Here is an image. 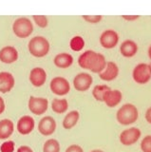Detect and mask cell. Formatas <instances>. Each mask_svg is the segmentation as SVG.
<instances>
[{
    "mask_svg": "<svg viewBox=\"0 0 151 152\" xmlns=\"http://www.w3.org/2000/svg\"><path fill=\"white\" fill-rule=\"evenodd\" d=\"M139 116L138 109L132 104H125L124 106L121 107L119 110L117 111L116 118L117 121L121 125H130L137 121Z\"/></svg>",
    "mask_w": 151,
    "mask_h": 152,
    "instance_id": "obj_1",
    "label": "cell"
},
{
    "mask_svg": "<svg viewBox=\"0 0 151 152\" xmlns=\"http://www.w3.org/2000/svg\"><path fill=\"white\" fill-rule=\"evenodd\" d=\"M29 50L35 57H43L50 50V43L44 36H34L29 42Z\"/></svg>",
    "mask_w": 151,
    "mask_h": 152,
    "instance_id": "obj_2",
    "label": "cell"
},
{
    "mask_svg": "<svg viewBox=\"0 0 151 152\" xmlns=\"http://www.w3.org/2000/svg\"><path fill=\"white\" fill-rule=\"evenodd\" d=\"M12 31L15 34L20 38H26L31 34L34 31V25L27 17H19L13 22Z\"/></svg>",
    "mask_w": 151,
    "mask_h": 152,
    "instance_id": "obj_3",
    "label": "cell"
},
{
    "mask_svg": "<svg viewBox=\"0 0 151 152\" xmlns=\"http://www.w3.org/2000/svg\"><path fill=\"white\" fill-rule=\"evenodd\" d=\"M132 76L136 83L144 85L151 79V66L148 64L141 63L137 65L132 72Z\"/></svg>",
    "mask_w": 151,
    "mask_h": 152,
    "instance_id": "obj_4",
    "label": "cell"
},
{
    "mask_svg": "<svg viewBox=\"0 0 151 152\" xmlns=\"http://www.w3.org/2000/svg\"><path fill=\"white\" fill-rule=\"evenodd\" d=\"M50 89L56 95H66L69 93L70 86L66 78L57 76L50 81Z\"/></svg>",
    "mask_w": 151,
    "mask_h": 152,
    "instance_id": "obj_5",
    "label": "cell"
},
{
    "mask_svg": "<svg viewBox=\"0 0 151 152\" xmlns=\"http://www.w3.org/2000/svg\"><path fill=\"white\" fill-rule=\"evenodd\" d=\"M49 106V102L46 98L43 97H34L31 96L29 100V108L30 110L36 114V115H41L47 111Z\"/></svg>",
    "mask_w": 151,
    "mask_h": 152,
    "instance_id": "obj_6",
    "label": "cell"
},
{
    "mask_svg": "<svg viewBox=\"0 0 151 152\" xmlns=\"http://www.w3.org/2000/svg\"><path fill=\"white\" fill-rule=\"evenodd\" d=\"M92 84V77L90 74L81 72L77 74L73 79V86L78 91H86Z\"/></svg>",
    "mask_w": 151,
    "mask_h": 152,
    "instance_id": "obj_7",
    "label": "cell"
},
{
    "mask_svg": "<svg viewBox=\"0 0 151 152\" xmlns=\"http://www.w3.org/2000/svg\"><path fill=\"white\" fill-rule=\"evenodd\" d=\"M141 137V130L137 127H130L124 130L120 135V141L125 145H131L139 140Z\"/></svg>",
    "mask_w": 151,
    "mask_h": 152,
    "instance_id": "obj_8",
    "label": "cell"
},
{
    "mask_svg": "<svg viewBox=\"0 0 151 152\" xmlns=\"http://www.w3.org/2000/svg\"><path fill=\"white\" fill-rule=\"evenodd\" d=\"M119 41V35L113 30H107L100 36V44L106 49H113Z\"/></svg>",
    "mask_w": 151,
    "mask_h": 152,
    "instance_id": "obj_9",
    "label": "cell"
},
{
    "mask_svg": "<svg viewBox=\"0 0 151 152\" xmlns=\"http://www.w3.org/2000/svg\"><path fill=\"white\" fill-rule=\"evenodd\" d=\"M97 57H98L97 52L93 50H87L80 55V57L78 58V64L81 68L85 69L91 70L97 60Z\"/></svg>",
    "mask_w": 151,
    "mask_h": 152,
    "instance_id": "obj_10",
    "label": "cell"
},
{
    "mask_svg": "<svg viewBox=\"0 0 151 152\" xmlns=\"http://www.w3.org/2000/svg\"><path fill=\"white\" fill-rule=\"evenodd\" d=\"M56 129V122L55 120L50 116H46L42 118L39 125H38V130L41 134L45 136L51 135Z\"/></svg>",
    "mask_w": 151,
    "mask_h": 152,
    "instance_id": "obj_11",
    "label": "cell"
},
{
    "mask_svg": "<svg viewBox=\"0 0 151 152\" xmlns=\"http://www.w3.org/2000/svg\"><path fill=\"white\" fill-rule=\"evenodd\" d=\"M34 128V120L31 116L25 115L21 117L17 122V130L23 135L31 133Z\"/></svg>",
    "mask_w": 151,
    "mask_h": 152,
    "instance_id": "obj_12",
    "label": "cell"
},
{
    "mask_svg": "<svg viewBox=\"0 0 151 152\" xmlns=\"http://www.w3.org/2000/svg\"><path fill=\"white\" fill-rule=\"evenodd\" d=\"M18 58V51L15 47L7 46L4 47L0 50V60L3 63L12 64L15 62Z\"/></svg>",
    "mask_w": 151,
    "mask_h": 152,
    "instance_id": "obj_13",
    "label": "cell"
},
{
    "mask_svg": "<svg viewBox=\"0 0 151 152\" xmlns=\"http://www.w3.org/2000/svg\"><path fill=\"white\" fill-rule=\"evenodd\" d=\"M46 79L47 74L44 69L37 66V68H34L31 70L30 81L34 87H41V86H43L46 82Z\"/></svg>",
    "mask_w": 151,
    "mask_h": 152,
    "instance_id": "obj_14",
    "label": "cell"
},
{
    "mask_svg": "<svg viewBox=\"0 0 151 152\" xmlns=\"http://www.w3.org/2000/svg\"><path fill=\"white\" fill-rule=\"evenodd\" d=\"M15 86V78L12 73L7 71L0 72V92L6 93L11 91Z\"/></svg>",
    "mask_w": 151,
    "mask_h": 152,
    "instance_id": "obj_15",
    "label": "cell"
},
{
    "mask_svg": "<svg viewBox=\"0 0 151 152\" xmlns=\"http://www.w3.org/2000/svg\"><path fill=\"white\" fill-rule=\"evenodd\" d=\"M119 74V69L114 62H107L106 69L99 74L100 78L104 81H112L114 80Z\"/></svg>",
    "mask_w": 151,
    "mask_h": 152,
    "instance_id": "obj_16",
    "label": "cell"
},
{
    "mask_svg": "<svg viewBox=\"0 0 151 152\" xmlns=\"http://www.w3.org/2000/svg\"><path fill=\"white\" fill-rule=\"evenodd\" d=\"M122 98H123V95H122V92L120 91V90L110 89L109 91L106 94L105 99H104V102L106 103V104L107 107H114L122 101Z\"/></svg>",
    "mask_w": 151,
    "mask_h": 152,
    "instance_id": "obj_17",
    "label": "cell"
},
{
    "mask_svg": "<svg viewBox=\"0 0 151 152\" xmlns=\"http://www.w3.org/2000/svg\"><path fill=\"white\" fill-rule=\"evenodd\" d=\"M138 46L132 40H125L122 43L120 47V51L123 56L125 57H132L137 53Z\"/></svg>",
    "mask_w": 151,
    "mask_h": 152,
    "instance_id": "obj_18",
    "label": "cell"
},
{
    "mask_svg": "<svg viewBox=\"0 0 151 152\" xmlns=\"http://www.w3.org/2000/svg\"><path fill=\"white\" fill-rule=\"evenodd\" d=\"M54 64L55 66H57L58 68L61 69H67L69 66H70L73 63V57L70 55L69 53H59L54 57Z\"/></svg>",
    "mask_w": 151,
    "mask_h": 152,
    "instance_id": "obj_19",
    "label": "cell"
},
{
    "mask_svg": "<svg viewBox=\"0 0 151 152\" xmlns=\"http://www.w3.org/2000/svg\"><path fill=\"white\" fill-rule=\"evenodd\" d=\"M13 132V123L10 119H3L0 121V139L4 140L10 137Z\"/></svg>",
    "mask_w": 151,
    "mask_h": 152,
    "instance_id": "obj_20",
    "label": "cell"
},
{
    "mask_svg": "<svg viewBox=\"0 0 151 152\" xmlns=\"http://www.w3.org/2000/svg\"><path fill=\"white\" fill-rule=\"evenodd\" d=\"M79 112L77 110H72L69 112L67 115H66L64 121H63V126L66 129H70L71 127H73L75 125L77 124L79 120Z\"/></svg>",
    "mask_w": 151,
    "mask_h": 152,
    "instance_id": "obj_21",
    "label": "cell"
},
{
    "mask_svg": "<svg viewBox=\"0 0 151 152\" xmlns=\"http://www.w3.org/2000/svg\"><path fill=\"white\" fill-rule=\"evenodd\" d=\"M110 89L111 88L107 85H97L94 87V88L92 90V95L97 101L104 102L106 94L109 91Z\"/></svg>",
    "mask_w": 151,
    "mask_h": 152,
    "instance_id": "obj_22",
    "label": "cell"
},
{
    "mask_svg": "<svg viewBox=\"0 0 151 152\" xmlns=\"http://www.w3.org/2000/svg\"><path fill=\"white\" fill-rule=\"evenodd\" d=\"M69 107L68 101L66 99H53L51 102V108L56 113H64Z\"/></svg>",
    "mask_w": 151,
    "mask_h": 152,
    "instance_id": "obj_23",
    "label": "cell"
},
{
    "mask_svg": "<svg viewBox=\"0 0 151 152\" xmlns=\"http://www.w3.org/2000/svg\"><path fill=\"white\" fill-rule=\"evenodd\" d=\"M106 66H107V61H106L105 56H104L103 54H101V53H98L97 60L95 62V64H94L91 71L94 73L100 74L102 71L106 69Z\"/></svg>",
    "mask_w": 151,
    "mask_h": 152,
    "instance_id": "obj_24",
    "label": "cell"
},
{
    "mask_svg": "<svg viewBox=\"0 0 151 152\" xmlns=\"http://www.w3.org/2000/svg\"><path fill=\"white\" fill-rule=\"evenodd\" d=\"M44 152H60V145L57 140L50 139L44 144Z\"/></svg>",
    "mask_w": 151,
    "mask_h": 152,
    "instance_id": "obj_25",
    "label": "cell"
},
{
    "mask_svg": "<svg viewBox=\"0 0 151 152\" xmlns=\"http://www.w3.org/2000/svg\"><path fill=\"white\" fill-rule=\"evenodd\" d=\"M70 49L74 51H80L83 50V48L85 47V41L83 39L82 36L76 35L74 36L69 43Z\"/></svg>",
    "mask_w": 151,
    "mask_h": 152,
    "instance_id": "obj_26",
    "label": "cell"
},
{
    "mask_svg": "<svg viewBox=\"0 0 151 152\" xmlns=\"http://www.w3.org/2000/svg\"><path fill=\"white\" fill-rule=\"evenodd\" d=\"M141 148L144 152H151V135L144 138L141 142Z\"/></svg>",
    "mask_w": 151,
    "mask_h": 152,
    "instance_id": "obj_27",
    "label": "cell"
},
{
    "mask_svg": "<svg viewBox=\"0 0 151 152\" xmlns=\"http://www.w3.org/2000/svg\"><path fill=\"white\" fill-rule=\"evenodd\" d=\"M35 23L41 28H46L48 26V18L45 15H32Z\"/></svg>",
    "mask_w": 151,
    "mask_h": 152,
    "instance_id": "obj_28",
    "label": "cell"
},
{
    "mask_svg": "<svg viewBox=\"0 0 151 152\" xmlns=\"http://www.w3.org/2000/svg\"><path fill=\"white\" fill-rule=\"evenodd\" d=\"M13 150H15V142L12 141H7L0 146L1 152H13Z\"/></svg>",
    "mask_w": 151,
    "mask_h": 152,
    "instance_id": "obj_29",
    "label": "cell"
},
{
    "mask_svg": "<svg viewBox=\"0 0 151 152\" xmlns=\"http://www.w3.org/2000/svg\"><path fill=\"white\" fill-rule=\"evenodd\" d=\"M83 18L89 23L96 24L102 20V15H83Z\"/></svg>",
    "mask_w": 151,
    "mask_h": 152,
    "instance_id": "obj_30",
    "label": "cell"
},
{
    "mask_svg": "<svg viewBox=\"0 0 151 152\" xmlns=\"http://www.w3.org/2000/svg\"><path fill=\"white\" fill-rule=\"evenodd\" d=\"M66 152H84V151L81 146H79L77 145H72L68 147Z\"/></svg>",
    "mask_w": 151,
    "mask_h": 152,
    "instance_id": "obj_31",
    "label": "cell"
},
{
    "mask_svg": "<svg viewBox=\"0 0 151 152\" xmlns=\"http://www.w3.org/2000/svg\"><path fill=\"white\" fill-rule=\"evenodd\" d=\"M17 152H34L31 147L27 146V145H22L19 148L17 149Z\"/></svg>",
    "mask_w": 151,
    "mask_h": 152,
    "instance_id": "obj_32",
    "label": "cell"
},
{
    "mask_svg": "<svg viewBox=\"0 0 151 152\" xmlns=\"http://www.w3.org/2000/svg\"><path fill=\"white\" fill-rule=\"evenodd\" d=\"M145 119L149 124H151V107L145 112Z\"/></svg>",
    "mask_w": 151,
    "mask_h": 152,
    "instance_id": "obj_33",
    "label": "cell"
},
{
    "mask_svg": "<svg viewBox=\"0 0 151 152\" xmlns=\"http://www.w3.org/2000/svg\"><path fill=\"white\" fill-rule=\"evenodd\" d=\"M5 110V102H4L3 98L0 96V114L3 113Z\"/></svg>",
    "mask_w": 151,
    "mask_h": 152,
    "instance_id": "obj_34",
    "label": "cell"
},
{
    "mask_svg": "<svg viewBox=\"0 0 151 152\" xmlns=\"http://www.w3.org/2000/svg\"><path fill=\"white\" fill-rule=\"evenodd\" d=\"M123 18L126 19V20H135V19H138L139 15H134V16H128V15H123Z\"/></svg>",
    "mask_w": 151,
    "mask_h": 152,
    "instance_id": "obj_35",
    "label": "cell"
},
{
    "mask_svg": "<svg viewBox=\"0 0 151 152\" xmlns=\"http://www.w3.org/2000/svg\"><path fill=\"white\" fill-rule=\"evenodd\" d=\"M148 56H149V58L151 60V46L149 47V49H148Z\"/></svg>",
    "mask_w": 151,
    "mask_h": 152,
    "instance_id": "obj_36",
    "label": "cell"
},
{
    "mask_svg": "<svg viewBox=\"0 0 151 152\" xmlns=\"http://www.w3.org/2000/svg\"><path fill=\"white\" fill-rule=\"evenodd\" d=\"M91 152H104L103 150H100V149H95V150H92Z\"/></svg>",
    "mask_w": 151,
    "mask_h": 152,
    "instance_id": "obj_37",
    "label": "cell"
},
{
    "mask_svg": "<svg viewBox=\"0 0 151 152\" xmlns=\"http://www.w3.org/2000/svg\"><path fill=\"white\" fill-rule=\"evenodd\" d=\"M149 65H150V66H151V63H150V64H149Z\"/></svg>",
    "mask_w": 151,
    "mask_h": 152,
    "instance_id": "obj_38",
    "label": "cell"
}]
</instances>
